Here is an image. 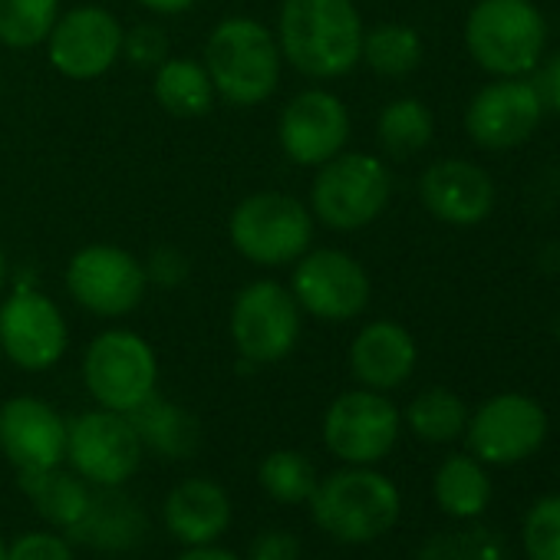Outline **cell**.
I'll return each mask as SVG.
<instances>
[{
	"label": "cell",
	"instance_id": "obj_1",
	"mask_svg": "<svg viewBox=\"0 0 560 560\" xmlns=\"http://www.w3.org/2000/svg\"><path fill=\"white\" fill-rule=\"evenodd\" d=\"M366 24L353 0H284L277 11V47L307 80H340L360 67Z\"/></svg>",
	"mask_w": 560,
	"mask_h": 560
},
{
	"label": "cell",
	"instance_id": "obj_2",
	"mask_svg": "<svg viewBox=\"0 0 560 560\" xmlns=\"http://www.w3.org/2000/svg\"><path fill=\"white\" fill-rule=\"evenodd\" d=\"M201 63L211 77L214 96L237 109L267 103L284 73L277 37L254 18H224L205 40Z\"/></svg>",
	"mask_w": 560,
	"mask_h": 560
},
{
	"label": "cell",
	"instance_id": "obj_3",
	"mask_svg": "<svg viewBox=\"0 0 560 560\" xmlns=\"http://www.w3.org/2000/svg\"><path fill=\"white\" fill-rule=\"evenodd\" d=\"M311 205L288 191H254L228 218L231 247L257 267H291L314 247Z\"/></svg>",
	"mask_w": 560,
	"mask_h": 560
},
{
	"label": "cell",
	"instance_id": "obj_4",
	"mask_svg": "<svg viewBox=\"0 0 560 560\" xmlns=\"http://www.w3.org/2000/svg\"><path fill=\"white\" fill-rule=\"evenodd\" d=\"M307 504L317 527L340 544H370L383 537L399 521L402 508L396 485L366 465H350L327 475L317 481Z\"/></svg>",
	"mask_w": 560,
	"mask_h": 560
},
{
	"label": "cell",
	"instance_id": "obj_5",
	"mask_svg": "<svg viewBox=\"0 0 560 560\" xmlns=\"http://www.w3.org/2000/svg\"><path fill=\"white\" fill-rule=\"evenodd\" d=\"M465 47L485 73L524 77L544 60V14L530 0H478L465 21Z\"/></svg>",
	"mask_w": 560,
	"mask_h": 560
},
{
	"label": "cell",
	"instance_id": "obj_6",
	"mask_svg": "<svg viewBox=\"0 0 560 560\" xmlns=\"http://www.w3.org/2000/svg\"><path fill=\"white\" fill-rule=\"evenodd\" d=\"M393 201V172L380 155L340 152L324 162L311 185V214L330 231L370 228Z\"/></svg>",
	"mask_w": 560,
	"mask_h": 560
},
{
	"label": "cell",
	"instance_id": "obj_7",
	"mask_svg": "<svg viewBox=\"0 0 560 560\" xmlns=\"http://www.w3.org/2000/svg\"><path fill=\"white\" fill-rule=\"evenodd\" d=\"M301 330L304 311L298 307L291 288L277 284V280H250L231 301L228 334L247 366H270L288 360L298 350Z\"/></svg>",
	"mask_w": 560,
	"mask_h": 560
},
{
	"label": "cell",
	"instance_id": "obj_8",
	"mask_svg": "<svg viewBox=\"0 0 560 560\" xmlns=\"http://www.w3.org/2000/svg\"><path fill=\"white\" fill-rule=\"evenodd\" d=\"M83 383L100 409L129 416L159 386V360L136 330H103L83 353Z\"/></svg>",
	"mask_w": 560,
	"mask_h": 560
},
{
	"label": "cell",
	"instance_id": "obj_9",
	"mask_svg": "<svg viewBox=\"0 0 560 560\" xmlns=\"http://www.w3.org/2000/svg\"><path fill=\"white\" fill-rule=\"evenodd\" d=\"M291 267V294L304 317L324 324H347L366 314L373 280L353 254L340 247H311Z\"/></svg>",
	"mask_w": 560,
	"mask_h": 560
},
{
	"label": "cell",
	"instance_id": "obj_10",
	"mask_svg": "<svg viewBox=\"0 0 560 560\" xmlns=\"http://www.w3.org/2000/svg\"><path fill=\"white\" fill-rule=\"evenodd\" d=\"M70 298L106 320L129 317L149 294V277L142 260L119 244H86L67 260Z\"/></svg>",
	"mask_w": 560,
	"mask_h": 560
},
{
	"label": "cell",
	"instance_id": "obj_11",
	"mask_svg": "<svg viewBox=\"0 0 560 560\" xmlns=\"http://www.w3.org/2000/svg\"><path fill=\"white\" fill-rule=\"evenodd\" d=\"M0 350L27 373L54 370L70 350V327L57 301L31 284L11 288L0 301Z\"/></svg>",
	"mask_w": 560,
	"mask_h": 560
},
{
	"label": "cell",
	"instance_id": "obj_12",
	"mask_svg": "<svg viewBox=\"0 0 560 560\" xmlns=\"http://www.w3.org/2000/svg\"><path fill=\"white\" fill-rule=\"evenodd\" d=\"M142 442L122 412L93 409L67 422V462L96 488H122L142 465Z\"/></svg>",
	"mask_w": 560,
	"mask_h": 560
},
{
	"label": "cell",
	"instance_id": "obj_13",
	"mask_svg": "<svg viewBox=\"0 0 560 560\" xmlns=\"http://www.w3.org/2000/svg\"><path fill=\"white\" fill-rule=\"evenodd\" d=\"M399 425L402 419L393 399L360 386L330 402L324 416V442L347 465H376L393 452Z\"/></svg>",
	"mask_w": 560,
	"mask_h": 560
},
{
	"label": "cell",
	"instance_id": "obj_14",
	"mask_svg": "<svg viewBox=\"0 0 560 560\" xmlns=\"http://www.w3.org/2000/svg\"><path fill=\"white\" fill-rule=\"evenodd\" d=\"M353 122L347 103L320 86H311L288 100L277 116V142L288 162L301 168H320L340 155L350 142Z\"/></svg>",
	"mask_w": 560,
	"mask_h": 560
},
{
	"label": "cell",
	"instance_id": "obj_15",
	"mask_svg": "<svg viewBox=\"0 0 560 560\" xmlns=\"http://www.w3.org/2000/svg\"><path fill=\"white\" fill-rule=\"evenodd\" d=\"M122 34L116 14L96 4L73 8L57 18L50 37H47V60L50 67L77 83L106 77L122 60Z\"/></svg>",
	"mask_w": 560,
	"mask_h": 560
},
{
	"label": "cell",
	"instance_id": "obj_16",
	"mask_svg": "<svg viewBox=\"0 0 560 560\" xmlns=\"http://www.w3.org/2000/svg\"><path fill=\"white\" fill-rule=\"evenodd\" d=\"M468 448L485 465H514L534 455L547 439V412L521 393L488 399L465 425Z\"/></svg>",
	"mask_w": 560,
	"mask_h": 560
},
{
	"label": "cell",
	"instance_id": "obj_17",
	"mask_svg": "<svg viewBox=\"0 0 560 560\" xmlns=\"http://www.w3.org/2000/svg\"><path fill=\"white\" fill-rule=\"evenodd\" d=\"M544 119V106L521 77H494L465 109V132L485 152H508L524 145Z\"/></svg>",
	"mask_w": 560,
	"mask_h": 560
},
{
	"label": "cell",
	"instance_id": "obj_18",
	"mask_svg": "<svg viewBox=\"0 0 560 560\" xmlns=\"http://www.w3.org/2000/svg\"><path fill=\"white\" fill-rule=\"evenodd\" d=\"M0 452L18 471L57 468L67 458V419L37 396L0 402Z\"/></svg>",
	"mask_w": 560,
	"mask_h": 560
},
{
	"label": "cell",
	"instance_id": "obj_19",
	"mask_svg": "<svg viewBox=\"0 0 560 560\" xmlns=\"http://www.w3.org/2000/svg\"><path fill=\"white\" fill-rule=\"evenodd\" d=\"M494 182L491 175L465 159H439L419 178L422 208L452 228H475L494 211Z\"/></svg>",
	"mask_w": 560,
	"mask_h": 560
},
{
	"label": "cell",
	"instance_id": "obj_20",
	"mask_svg": "<svg viewBox=\"0 0 560 560\" xmlns=\"http://www.w3.org/2000/svg\"><path fill=\"white\" fill-rule=\"evenodd\" d=\"M416 363L419 347L412 334L396 320H373L350 343V373L363 389H399L412 376Z\"/></svg>",
	"mask_w": 560,
	"mask_h": 560
},
{
	"label": "cell",
	"instance_id": "obj_21",
	"mask_svg": "<svg viewBox=\"0 0 560 560\" xmlns=\"http://www.w3.org/2000/svg\"><path fill=\"white\" fill-rule=\"evenodd\" d=\"M145 530H149L145 511L132 498H126L119 488L93 485L90 504H86L83 517L67 530V537H70V544L119 553V550L139 547L145 540Z\"/></svg>",
	"mask_w": 560,
	"mask_h": 560
},
{
	"label": "cell",
	"instance_id": "obj_22",
	"mask_svg": "<svg viewBox=\"0 0 560 560\" xmlns=\"http://www.w3.org/2000/svg\"><path fill=\"white\" fill-rule=\"evenodd\" d=\"M165 527L185 547L214 544L231 524V501L211 478H188L175 485L162 508Z\"/></svg>",
	"mask_w": 560,
	"mask_h": 560
},
{
	"label": "cell",
	"instance_id": "obj_23",
	"mask_svg": "<svg viewBox=\"0 0 560 560\" xmlns=\"http://www.w3.org/2000/svg\"><path fill=\"white\" fill-rule=\"evenodd\" d=\"M129 422H132L142 448L165 455V458H188L201 445L198 419L188 409H182L178 402L162 399L159 393L149 396L139 409H132Z\"/></svg>",
	"mask_w": 560,
	"mask_h": 560
},
{
	"label": "cell",
	"instance_id": "obj_24",
	"mask_svg": "<svg viewBox=\"0 0 560 560\" xmlns=\"http://www.w3.org/2000/svg\"><path fill=\"white\" fill-rule=\"evenodd\" d=\"M152 96L175 119H201L218 100L205 63L188 57H168L155 67Z\"/></svg>",
	"mask_w": 560,
	"mask_h": 560
},
{
	"label": "cell",
	"instance_id": "obj_25",
	"mask_svg": "<svg viewBox=\"0 0 560 560\" xmlns=\"http://www.w3.org/2000/svg\"><path fill=\"white\" fill-rule=\"evenodd\" d=\"M18 481L34 508L63 534L83 517L93 494V485L86 478H80L77 471H63L60 465L44 471H18Z\"/></svg>",
	"mask_w": 560,
	"mask_h": 560
},
{
	"label": "cell",
	"instance_id": "obj_26",
	"mask_svg": "<svg viewBox=\"0 0 560 560\" xmlns=\"http://www.w3.org/2000/svg\"><path fill=\"white\" fill-rule=\"evenodd\" d=\"M432 136H435L432 109L416 96H399V100L386 103L376 119V142L396 162L425 152Z\"/></svg>",
	"mask_w": 560,
	"mask_h": 560
},
{
	"label": "cell",
	"instance_id": "obj_27",
	"mask_svg": "<svg viewBox=\"0 0 560 560\" xmlns=\"http://www.w3.org/2000/svg\"><path fill=\"white\" fill-rule=\"evenodd\" d=\"M435 501L452 517H478L491 501V478L475 455H448L435 471Z\"/></svg>",
	"mask_w": 560,
	"mask_h": 560
},
{
	"label": "cell",
	"instance_id": "obj_28",
	"mask_svg": "<svg viewBox=\"0 0 560 560\" xmlns=\"http://www.w3.org/2000/svg\"><path fill=\"white\" fill-rule=\"evenodd\" d=\"M422 57H425L422 37L409 24H376L363 34L360 63H366L383 80H402L416 73Z\"/></svg>",
	"mask_w": 560,
	"mask_h": 560
},
{
	"label": "cell",
	"instance_id": "obj_29",
	"mask_svg": "<svg viewBox=\"0 0 560 560\" xmlns=\"http://www.w3.org/2000/svg\"><path fill=\"white\" fill-rule=\"evenodd\" d=\"M406 422L409 429L422 439V442H432V445H445V442H455L465 425H468V409L465 402L452 393V389H425L419 393L409 409H406Z\"/></svg>",
	"mask_w": 560,
	"mask_h": 560
},
{
	"label": "cell",
	"instance_id": "obj_30",
	"mask_svg": "<svg viewBox=\"0 0 560 560\" xmlns=\"http://www.w3.org/2000/svg\"><path fill=\"white\" fill-rule=\"evenodd\" d=\"M257 485L280 504H304L317 488V468L298 448H277L257 465Z\"/></svg>",
	"mask_w": 560,
	"mask_h": 560
},
{
	"label": "cell",
	"instance_id": "obj_31",
	"mask_svg": "<svg viewBox=\"0 0 560 560\" xmlns=\"http://www.w3.org/2000/svg\"><path fill=\"white\" fill-rule=\"evenodd\" d=\"M60 14V0H0V47L34 50L47 44Z\"/></svg>",
	"mask_w": 560,
	"mask_h": 560
},
{
	"label": "cell",
	"instance_id": "obj_32",
	"mask_svg": "<svg viewBox=\"0 0 560 560\" xmlns=\"http://www.w3.org/2000/svg\"><path fill=\"white\" fill-rule=\"evenodd\" d=\"M419 560H511V547L501 534L485 527L448 530L425 540Z\"/></svg>",
	"mask_w": 560,
	"mask_h": 560
},
{
	"label": "cell",
	"instance_id": "obj_33",
	"mask_svg": "<svg viewBox=\"0 0 560 560\" xmlns=\"http://www.w3.org/2000/svg\"><path fill=\"white\" fill-rule=\"evenodd\" d=\"M527 560H560V494L540 498L524 517Z\"/></svg>",
	"mask_w": 560,
	"mask_h": 560
},
{
	"label": "cell",
	"instance_id": "obj_34",
	"mask_svg": "<svg viewBox=\"0 0 560 560\" xmlns=\"http://www.w3.org/2000/svg\"><path fill=\"white\" fill-rule=\"evenodd\" d=\"M122 60L142 70H155L168 60V37L155 24H136L122 34Z\"/></svg>",
	"mask_w": 560,
	"mask_h": 560
},
{
	"label": "cell",
	"instance_id": "obj_35",
	"mask_svg": "<svg viewBox=\"0 0 560 560\" xmlns=\"http://www.w3.org/2000/svg\"><path fill=\"white\" fill-rule=\"evenodd\" d=\"M8 560H73V547L67 534L31 530L8 544Z\"/></svg>",
	"mask_w": 560,
	"mask_h": 560
},
{
	"label": "cell",
	"instance_id": "obj_36",
	"mask_svg": "<svg viewBox=\"0 0 560 560\" xmlns=\"http://www.w3.org/2000/svg\"><path fill=\"white\" fill-rule=\"evenodd\" d=\"M142 267H145V277H149V288L155 284L162 291L182 288L185 280H188V273H191V260L178 247H172V244L155 247L149 254V260H142Z\"/></svg>",
	"mask_w": 560,
	"mask_h": 560
},
{
	"label": "cell",
	"instance_id": "obj_37",
	"mask_svg": "<svg viewBox=\"0 0 560 560\" xmlns=\"http://www.w3.org/2000/svg\"><path fill=\"white\" fill-rule=\"evenodd\" d=\"M247 560H301V540L291 530H260L250 540Z\"/></svg>",
	"mask_w": 560,
	"mask_h": 560
},
{
	"label": "cell",
	"instance_id": "obj_38",
	"mask_svg": "<svg viewBox=\"0 0 560 560\" xmlns=\"http://www.w3.org/2000/svg\"><path fill=\"white\" fill-rule=\"evenodd\" d=\"M530 73H534V77H530V86H534V93H537L544 113L560 116V50L550 54L544 63H537Z\"/></svg>",
	"mask_w": 560,
	"mask_h": 560
},
{
	"label": "cell",
	"instance_id": "obj_39",
	"mask_svg": "<svg viewBox=\"0 0 560 560\" xmlns=\"http://www.w3.org/2000/svg\"><path fill=\"white\" fill-rule=\"evenodd\" d=\"M139 4L155 18H178V14H188L198 0H139Z\"/></svg>",
	"mask_w": 560,
	"mask_h": 560
},
{
	"label": "cell",
	"instance_id": "obj_40",
	"mask_svg": "<svg viewBox=\"0 0 560 560\" xmlns=\"http://www.w3.org/2000/svg\"><path fill=\"white\" fill-rule=\"evenodd\" d=\"M175 560H241V557L214 544H198V547H185Z\"/></svg>",
	"mask_w": 560,
	"mask_h": 560
},
{
	"label": "cell",
	"instance_id": "obj_41",
	"mask_svg": "<svg viewBox=\"0 0 560 560\" xmlns=\"http://www.w3.org/2000/svg\"><path fill=\"white\" fill-rule=\"evenodd\" d=\"M8 284H11V260H8L4 244H0V294L8 291Z\"/></svg>",
	"mask_w": 560,
	"mask_h": 560
},
{
	"label": "cell",
	"instance_id": "obj_42",
	"mask_svg": "<svg viewBox=\"0 0 560 560\" xmlns=\"http://www.w3.org/2000/svg\"><path fill=\"white\" fill-rule=\"evenodd\" d=\"M0 560H8V544H4V537H0Z\"/></svg>",
	"mask_w": 560,
	"mask_h": 560
},
{
	"label": "cell",
	"instance_id": "obj_43",
	"mask_svg": "<svg viewBox=\"0 0 560 560\" xmlns=\"http://www.w3.org/2000/svg\"><path fill=\"white\" fill-rule=\"evenodd\" d=\"M553 337L560 340V317H557V324H553Z\"/></svg>",
	"mask_w": 560,
	"mask_h": 560
},
{
	"label": "cell",
	"instance_id": "obj_44",
	"mask_svg": "<svg viewBox=\"0 0 560 560\" xmlns=\"http://www.w3.org/2000/svg\"><path fill=\"white\" fill-rule=\"evenodd\" d=\"M0 366H4V350H0Z\"/></svg>",
	"mask_w": 560,
	"mask_h": 560
}]
</instances>
